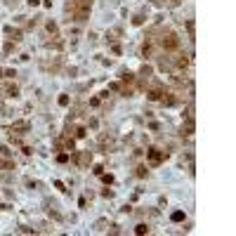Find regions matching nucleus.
<instances>
[{"instance_id":"obj_1","label":"nucleus","mask_w":236,"mask_h":236,"mask_svg":"<svg viewBox=\"0 0 236 236\" xmlns=\"http://www.w3.org/2000/svg\"><path fill=\"white\" fill-rule=\"evenodd\" d=\"M90 5H92V0H76L73 19H76V21H83V19L88 17V12H90Z\"/></svg>"},{"instance_id":"obj_2","label":"nucleus","mask_w":236,"mask_h":236,"mask_svg":"<svg viewBox=\"0 0 236 236\" xmlns=\"http://www.w3.org/2000/svg\"><path fill=\"white\" fill-rule=\"evenodd\" d=\"M149 158H151V161H154V163H161V158H163V156L158 154V151H156V149H151V151H149Z\"/></svg>"},{"instance_id":"obj_3","label":"nucleus","mask_w":236,"mask_h":236,"mask_svg":"<svg viewBox=\"0 0 236 236\" xmlns=\"http://www.w3.org/2000/svg\"><path fill=\"white\" fill-rule=\"evenodd\" d=\"M173 220L175 222H182V220H184V213H173Z\"/></svg>"},{"instance_id":"obj_4","label":"nucleus","mask_w":236,"mask_h":236,"mask_svg":"<svg viewBox=\"0 0 236 236\" xmlns=\"http://www.w3.org/2000/svg\"><path fill=\"white\" fill-rule=\"evenodd\" d=\"M135 231H137V234H146V231H149V227H144V224H139V227H137Z\"/></svg>"}]
</instances>
